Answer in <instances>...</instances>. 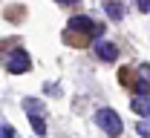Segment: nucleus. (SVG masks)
Instances as JSON below:
<instances>
[{
  "label": "nucleus",
  "mask_w": 150,
  "mask_h": 138,
  "mask_svg": "<svg viewBox=\"0 0 150 138\" xmlns=\"http://www.w3.org/2000/svg\"><path fill=\"white\" fill-rule=\"evenodd\" d=\"M69 29H75V32H90L93 29V20L87 18V15H78V18L69 20Z\"/></svg>",
  "instance_id": "obj_5"
},
{
  "label": "nucleus",
  "mask_w": 150,
  "mask_h": 138,
  "mask_svg": "<svg viewBox=\"0 0 150 138\" xmlns=\"http://www.w3.org/2000/svg\"><path fill=\"white\" fill-rule=\"evenodd\" d=\"M29 66H32L29 52H26V49H12V55L6 60V69H9L12 75H23V72H29Z\"/></svg>",
  "instance_id": "obj_3"
},
{
  "label": "nucleus",
  "mask_w": 150,
  "mask_h": 138,
  "mask_svg": "<svg viewBox=\"0 0 150 138\" xmlns=\"http://www.w3.org/2000/svg\"><path fill=\"white\" fill-rule=\"evenodd\" d=\"M133 109H136L142 118H147V115H150V101H147V95H136V98H133Z\"/></svg>",
  "instance_id": "obj_6"
},
{
  "label": "nucleus",
  "mask_w": 150,
  "mask_h": 138,
  "mask_svg": "<svg viewBox=\"0 0 150 138\" xmlns=\"http://www.w3.org/2000/svg\"><path fill=\"white\" fill-rule=\"evenodd\" d=\"M0 135H3V138H12V135H15V127H9V124L0 127Z\"/></svg>",
  "instance_id": "obj_9"
},
{
  "label": "nucleus",
  "mask_w": 150,
  "mask_h": 138,
  "mask_svg": "<svg viewBox=\"0 0 150 138\" xmlns=\"http://www.w3.org/2000/svg\"><path fill=\"white\" fill-rule=\"evenodd\" d=\"M136 9H139V12H147V9H150V0H136Z\"/></svg>",
  "instance_id": "obj_10"
},
{
  "label": "nucleus",
  "mask_w": 150,
  "mask_h": 138,
  "mask_svg": "<svg viewBox=\"0 0 150 138\" xmlns=\"http://www.w3.org/2000/svg\"><path fill=\"white\" fill-rule=\"evenodd\" d=\"M136 95H147V69H142V78L136 83Z\"/></svg>",
  "instance_id": "obj_8"
},
{
  "label": "nucleus",
  "mask_w": 150,
  "mask_h": 138,
  "mask_svg": "<svg viewBox=\"0 0 150 138\" xmlns=\"http://www.w3.org/2000/svg\"><path fill=\"white\" fill-rule=\"evenodd\" d=\"M55 3H61V6H69V3H78V0H55Z\"/></svg>",
  "instance_id": "obj_11"
},
{
  "label": "nucleus",
  "mask_w": 150,
  "mask_h": 138,
  "mask_svg": "<svg viewBox=\"0 0 150 138\" xmlns=\"http://www.w3.org/2000/svg\"><path fill=\"white\" fill-rule=\"evenodd\" d=\"M107 15H110L112 20H121V18H124V12H121V6H118L115 0H110V3H107Z\"/></svg>",
  "instance_id": "obj_7"
},
{
  "label": "nucleus",
  "mask_w": 150,
  "mask_h": 138,
  "mask_svg": "<svg viewBox=\"0 0 150 138\" xmlns=\"http://www.w3.org/2000/svg\"><path fill=\"white\" fill-rule=\"evenodd\" d=\"M95 55H98L101 60H107V63H112V60L118 58V46H115V43H110V40H98Z\"/></svg>",
  "instance_id": "obj_4"
},
{
  "label": "nucleus",
  "mask_w": 150,
  "mask_h": 138,
  "mask_svg": "<svg viewBox=\"0 0 150 138\" xmlns=\"http://www.w3.org/2000/svg\"><path fill=\"white\" fill-rule=\"evenodd\" d=\"M95 124H98L104 132H110V135H121V130H124V121L118 118V112L110 109V106H104V109L95 112Z\"/></svg>",
  "instance_id": "obj_1"
},
{
  "label": "nucleus",
  "mask_w": 150,
  "mask_h": 138,
  "mask_svg": "<svg viewBox=\"0 0 150 138\" xmlns=\"http://www.w3.org/2000/svg\"><path fill=\"white\" fill-rule=\"evenodd\" d=\"M23 109H26V115H29L32 130H35L38 135H43V132H46V121H43V106H40V101L38 98H26L23 101Z\"/></svg>",
  "instance_id": "obj_2"
}]
</instances>
